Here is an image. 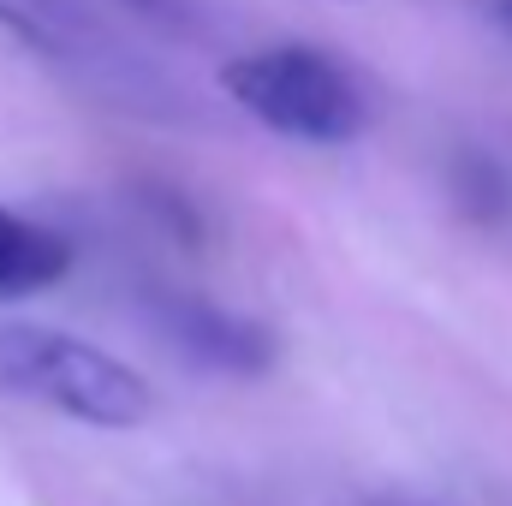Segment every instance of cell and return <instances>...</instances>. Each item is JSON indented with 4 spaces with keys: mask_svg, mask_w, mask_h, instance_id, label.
<instances>
[{
    "mask_svg": "<svg viewBox=\"0 0 512 506\" xmlns=\"http://www.w3.org/2000/svg\"><path fill=\"white\" fill-rule=\"evenodd\" d=\"M0 393L36 399L90 429H137L155 411L149 381L126 358L36 322H0Z\"/></svg>",
    "mask_w": 512,
    "mask_h": 506,
    "instance_id": "1",
    "label": "cell"
},
{
    "mask_svg": "<svg viewBox=\"0 0 512 506\" xmlns=\"http://www.w3.org/2000/svg\"><path fill=\"white\" fill-rule=\"evenodd\" d=\"M221 90L251 120L292 143H352L376 120V102L358 84V72H346L334 54L304 48V42L233 54L221 66Z\"/></svg>",
    "mask_w": 512,
    "mask_h": 506,
    "instance_id": "2",
    "label": "cell"
},
{
    "mask_svg": "<svg viewBox=\"0 0 512 506\" xmlns=\"http://www.w3.org/2000/svg\"><path fill=\"white\" fill-rule=\"evenodd\" d=\"M155 322L161 334L203 370H227V376H256L274 364V340L245 322V316H227L203 298H161L155 304Z\"/></svg>",
    "mask_w": 512,
    "mask_h": 506,
    "instance_id": "3",
    "label": "cell"
},
{
    "mask_svg": "<svg viewBox=\"0 0 512 506\" xmlns=\"http://www.w3.org/2000/svg\"><path fill=\"white\" fill-rule=\"evenodd\" d=\"M72 268V245L12 209H0V298H24L54 286Z\"/></svg>",
    "mask_w": 512,
    "mask_h": 506,
    "instance_id": "4",
    "label": "cell"
},
{
    "mask_svg": "<svg viewBox=\"0 0 512 506\" xmlns=\"http://www.w3.org/2000/svg\"><path fill=\"white\" fill-rule=\"evenodd\" d=\"M0 30L24 36L42 54H60V60L96 48V24L72 0H0Z\"/></svg>",
    "mask_w": 512,
    "mask_h": 506,
    "instance_id": "5",
    "label": "cell"
},
{
    "mask_svg": "<svg viewBox=\"0 0 512 506\" xmlns=\"http://www.w3.org/2000/svg\"><path fill=\"white\" fill-rule=\"evenodd\" d=\"M131 6H143V12H161V18H173V6H167V0H131Z\"/></svg>",
    "mask_w": 512,
    "mask_h": 506,
    "instance_id": "6",
    "label": "cell"
},
{
    "mask_svg": "<svg viewBox=\"0 0 512 506\" xmlns=\"http://www.w3.org/2000/svg\"><path fill=\"white\" fill-rule=\"evenodd\" d=\"M495 18H501V30L512 36V0H495Z\"/></svg>",
    "mask_w": 512,
    "mask_h": 506,
    "instance_id": "7",
    "label": "cell"
}]
</instances>
